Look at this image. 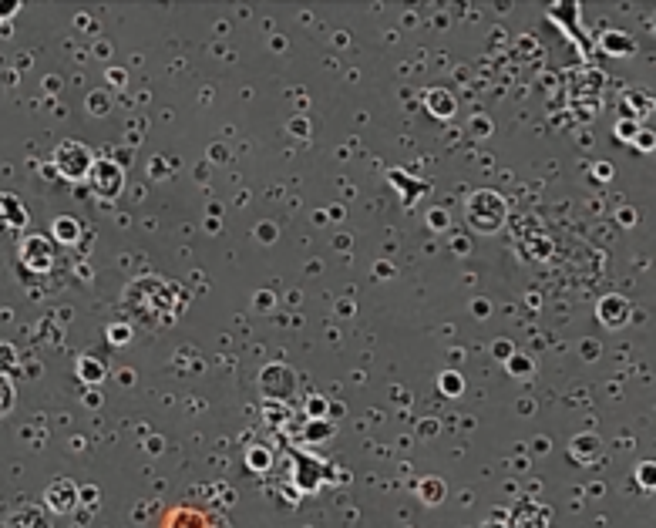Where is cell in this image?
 Wrapping results in <instances>:
<instances>
[{"label": "cell", "mask_w": 656, "mask_h": 528, "mask_svg": "<svg viewBox=\"0 0 656 528\" xmlns=\"http://www.w3.org/2000/svg\"><path fill=\"white\" fill-rule=\"evenodd\" d=\"M165 528H226L219 518H209L196 512V508H172L169 515H165Z\"/></svg>", "instance_id": "4"}, {"label": "cell", "mask_w": 656, "mask_h": 528, "mask_svg": "<svg viewBox=\"0 0 656 528\" xmlns=\"http://www.w3.org/2000/svg\"><path fill=\"white\" fill-rule=\"evenodd\" d=\"M468 216L478 229L492 233V229H498V222L505 219V202L498 199L495 192H478V196H471L468 202Z\"/></svg>", "instance_id": "1"}, {"label": "cell", "mask_w": 656, "mask_h": 528, "mask_svg": "<svg viewBox=\"0 0 656 528\" xmlns=\"http://www.w3.org/2000/svg\"><path fill=\"white\" fill-rule=\"evenodd\" d=\"M122 172H118V165H112V162H98V165H91V185H95V192L98 196H105V199H112V196H118L122 192Z\"/></svg>", "instance_id": "3"}, {"label": "cell", "mask_w": 656, "mask_h": 528, "mask_svg": "<svg viewBox=\"0 0 656 528\" xmlns=\"http://www.w3.org/2000/svg\"><path fill=\"white\" fill-rule=\"evenodd\" d=\"M14 404V391H11V381L7 377H0V414L7 411V407Z\"/></svg>", "instance_id": "5"}, {"label": "cell", "mask_w": 656, "mask_h": 528, "mask_svg": "<svg viewBox=\"0 0 656 528\" xmlns=\"http://www.w3.org/2000/svg\"><path fill=\"white\" fill-rule=\"evenodd\" d=\"M54 162H58L61 175H68V179H81L85 172H91V155L85 152V145H78V142L61 145Z\"/></svg>", "instance_id": "2"}]
</instances>
